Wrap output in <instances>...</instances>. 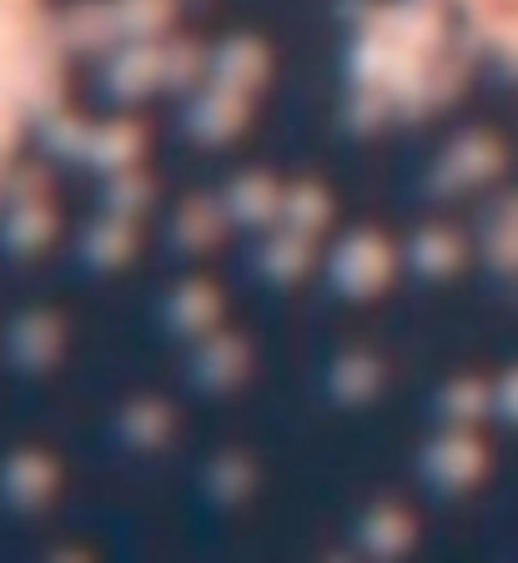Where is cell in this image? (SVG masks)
Returning <instances> with one entry per match:
<instances>
[{
	"label": "cell",
	"mask_w": 518,
	"mask_h": 563,
	"mask_svg": "<svg viewBox=\"0 0 518 563\" xmlns=\"http://www.w3.org/2000/svg\"><path fill=\"white\" fill-rule=\"evenodd\" d=\"M473 5H478L483 21L494 25V31L508 41V46L518 51V0H473Z\"/></svg>",
	"instance_id": "cell-1"
}]
</instances>
